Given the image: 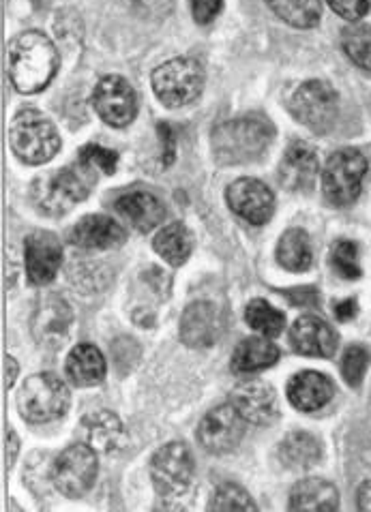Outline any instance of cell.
Masks as SVG:
<instances>
[{"label":"cell","instance_id":"28","mask_svg":"<svg viewBox=\"0 0 371 512\" xmlns=\"http://www.w3.org/2000/svg\"><path fill=\"white\" fill-rule=\"evenodd\" d=\"M155 251L172 266H181L194 251V236L183 223H170L155 238Z\"/></svg>","mask_w":371,"mask_h":512},{"label":"cell","instance_id":"22","mask_svg":"<svg viewBox=\"0 0 371 512\" xmlns=\"http://www.w3.org/2000/svg\"><path fill=\"white\" fill-rule=\"evenodd\" d=\"M82 431L88 446H93L99 453H114L125 444V429L121 418L116 414L101 410L84 416Z\"/></svg>","mask_w":371,"mask_h":512},{"label":"cell","instance_id":"19","mask_svg":"<svg viewBox=\"0 0 371 512\" xmlns=\"http://www.w3.org/2000/svg\"><path fill=\"white\" fill-rule=\"evenodd\" d=\"M69 240L82 249H114L125 243L127 232L110 217L88 215L73 225Z\"/></svg>","mask_w":371,"mask_h":512},{"label":"cell","instance_id":"27","mask_svg":"<svg viewBox=\"0 0 371 512\" xmlns=\"http://www.w3.org/2000/svg\"><path fill=\"white\" fill-rule=\"evenodd\" d=\"M277 262L292 273H303L314 262L311 240L303 230H288L277 245Z\"/></svg>","mask_w":371,"mask_h":512},{"label":"cell","instance_id":"43","mask_svg":"<svg viewBox=\"0 0 371 512\" xmlns=\"http://www.w3.org/2000/svg\"><path fill=\"white\" fill-rule=\"evenodd\" d=\"M7 367H9V375H7V386L11 388V386H13V382H16V375H18V365H16V360L9 358Z\"/></svg>","mask_w":371,"mask_h":512},{"label":"cell","instance_id":"44","mask_svg":"<svg viewBox=\"0 0 371 512\" xmlns=\"http://www.w3.org/2000/svg\"><path fill=\"white\" fill-rule=\"evenodd\" d=\"M9 438H11V457H9V468L13 465V461H16V455H18V438L16 433L9 431Z\"/></svg>","mask_w":371,"mask_h":512},{"label":"cell","instance_id":"4","mask_svg":"<svg viewBox=\"0 0 371 512\" xmlns=\"http://www.w3.org/2000/svg\"><path fill=\"white\" fill-rule=\"evenodd\" d=\"M9 142L13 155L28 165L50 161L61 148V138L52 120L37 110H22L11 120Z\"/></svg>","mask_w":371,"mask_h":512},{"label":"cell","instance_id":"29","mask_svg":"<svg viewBox=\"0 0 371 512\" xmlns=\"http://www.w3.org/2000/svg\"><path fill=\"white\" fill-rule=\"evenodd\" d=\"M279 457L288 468H309L320 459V442L305 431L290 433L279 446Z\"/></svg>","mask_w":371,"mask_h":512},{"label":"cell","instance_id":"30","mask_svg":"<svg viewBox=\"0 0 371 512\" xmlns=\"http://www.w3.org/2000/svg\"><path fill=\"white\" fill-rule=\"evenodd\" d=\"M266 5L294 28H314L320 22V0H266Z\"/></svg>","mask_w":371,"mask_h":512},{"label":"cell","instance_id":"12","mask_svg":"<svg viewBox=\"0 0 371 512\" xmlns=\"http://www.w3.org/2000/svg\"><path fill=\"white\" fill-rule=\"evenodd\" d=\"M93 105L101 120H106L112 127L129 125L138 112V97L131 84L118 75L103 78L93 95Z\"/></svg>","mask_w":371,"mask_h":512},{"label":"cell","instance_id":"25","mask_svg":"<svg viewBox=\"0 0 371 512\" xmlns=\"http://www.w3.org/2000/svg\"><path fill=\"white\" fill-rule=\"evenodd\" d=\"M279 358V348L266 337H249L236 345L232 354L234 373H256L273 367Z\"/></svg>","mask_w":371,"mask_h":512},{"label":"cell","instance_id":"41","mask_svg":"<svg viewBox=\"0 0 371 512\" xmlns=\"http://www.w3.org/2000/svg\"><path fill=\"white\" fill-rule=\"evenodd\" d=\"M356 309H359V305H356L354 298L341 300V303H335V318L339 322H348L356 315Z\"/></svg>","mask_w":371,"mask_h":512},{"label":"cell","instance_id":"6","mask_svg":"<svg viewBox=\"0 0 371 512\" xmlns=\"http://www.w3.org/2000/svg\"><path fill=\"white\" fill-rule=\"evenodd\" d=\"M367 170L369 165L365 155H361V150H337V153L326 161V168L322 174V191L326 195V200L335 206L352 204L359 198V193L363 189Z\"/></svg>","mask_w":371,"mask_h":512},{"label":"cell","instance_id":"5","mask_svg":"<svg viewBox=\"0 0 371 512\" xmlns=\"http://www.w3.org/2000/svg\"><path fill=\"white\" fill-rule=\"evenodd\" d=\"M69 390L54 373H37L28 378L18 393V410L28 423H52L65 416Z\"/></svg>","mask_w":371,"mask_h":512},{"label":"cell","instance_id":"20","mask_svg":"<svg viewBox=\"0 0 371 512\" xmlns=\"http://www.w3.org/2000/svg\"><path fill=\"white\" fill-rule=\"evenodd\" d=\"M335 395L333 382L318 371L296 373L288 382V399L296 410L301 412H318L324 405H329Z\"/></svg>","mask_w":371,"mask_h":512},{"label":"cell","instance_id":"31","mask_svg":"<svg viewBox=\"0 0 371 512\" xmlns=\"http://www.w3.org/2000/svg\"><path fill=\"white\" fill-rule=\"evenodd\" d=\"M245 320L251 328L258 330V333L264 337H277L284 333V326H286V315L273 309L266 300H260V298L251 300L247 305Z\"/></svg>","mask_w":371,"mask_h":512},{"label":"cell","instance_id":"11","mask_svg":"<svg viewBox=\"0 0 371 512\" xmlns=\"http://www.w3.org/2000/svg\"><path fill=\"white\" fill-rule=\"evenodd\" d=\"M247 420L239 414L232 403L219 405L202 418L198 427V442L206 453L224 455L241 444Z\"/></svg>","mask_w":371,"mask_h":512},{"label":"cell","instance_id":"39","mask_svg":"<svg viewBox=\"0 0 371 512\" xmlns=\"http://www.w3.org/2000/svg\"><path fill=\"white\" fill-rule=\"evenodd\" d=\"M127 3L146 18H163L172 7V0H127Z\"/></svg>","mask_w":371,"mask_h":512},{"label":"cell","instance_id":"8","mask_svg":"<svg viewBox=\"0 0 371 512\" xmlns=\"http://www.w3.org/2000/svg\"><path fill=\"white\" fill-rule=\"evenodd\" d=\"M194 457L183 442H170L159 448L151 459V478L163 498H181L194 480Z\"/></svg>","mask_w":371,"mask_h":512},{"label":"cell","instance_id":"26","mask_svg":"<svg viewBox=\"0 0 371 512\" xmlns=\"http://www.w3.org/2000/svg\"><path fill=\"white\" fill-rule=\"evenodd\" d=\"M71 324V311L67 307L65 300L50 296L46 300H41L37 315H35V335L39 341H50L58 339L67 333V328Z\"/></svg>","mask_w":371,"mask_h":512},{"label":"cell","instance_id":"40","mask_svg":"<svg viewBox=\"0 0 371 512\" xmlns=\"http://www.w3.org/2000/svg\"><path fill=\"white\" fill-rule=\"evenodd\" d=\"M284 296L294 307H316L320 303L316 288H294V290H286Z\"/></svg>","mask_w":371,"mask_h":512},{"label":"cell","instance_id":"21","mask_svg":"<svg viewBox=\"0 0 371 512\" xmlns=\"http://www.w3.org/2000/svg\"><path fill=\"white\" fill-rule=\"evenodd\" d=\"M116 210L121 213L138 232H151L166 217V208L157 195L148 191H131L116 200Z\"/></svg>","mask_w":371,"mask_h":512},{"label":"cell","instance_id":"3","mask_svg":"<svg viewBox=\"0 0 371 512\" xmlns=\"http://www.w3.org/2000/svg\"><path fill=\"white\" fill-rule=\"evenodd\" d=\"M97 183V170L80 161L76 168H63L50 176L39 178L31 189V200L41 215L61 217L86 200Z\"/></svg>","mask_w":371,"mask_h":512},{"label":"cell","instance_id":"38","mask_svg":"<svg viewBox=\"0 0 371 512\" xmlns=\"http://www.w3.org/2000/svg\"><path fill=\"white\" fill-rule=\"evenodd\" d=\"M221 7H224V0H191V11H194V20L198 24L213 22Z\"/></svg>","mask_w":371,"mask_h":512},{"label":"cell","instance_id":"42","mask_svg":"<svg viewBox=\"0 0 371 512\" xmlns=\"http://www.w3.org/2000/svg\"><path fill=\"white\" fill-rule=\"evenodd\" d=\"M359 510L363 512H371V480H367V483L361 485L359 489Z\"/></svg>","mask_w":371,"mask_h":512},{"label":"cell","instance_id":"17","mask_svg":"<svg viewBox=\"0 0 371 512\" xmlns=\"http://www.w3.org/2000/svg\"><path fill=\"white\" fill-rule=\"evenodd\" d=\"M290 343L303 356L331 358L337 352V333L318 315H303L290 328Z\"/></svg>","mask_w":371,"mask_h":512},{"label":"cell","instance_id":"14","mask_svg":"<svg viewBox=\"0 0 371 512\" xmlns=\"http://www.w3.org/2000/svg\"><path fill=\"white\" fill-rule=\"evenodd\" d=\"M228 204L236 215L245 221L262 225L273 217L275 195L264 183L256 178H241L228 187Z\"/></svg>","mask_w":371,"mask_h":512},{"label":"cell","instance_id":"32","mask_svg":"<svg viewBox=\"0 0 371 512\" xmlns=\"http://www.w3.org/2000/svg\"><path fill=\"white\" fill-rule=\"evenodd\" d=\"M341 45L356 67L371 71V26L346 28Z\"/></svg>","mask_w":371,"mask_h":512},{"label":"cell","instance_id":"7","mask_svg":"<svg viewBox=\"0 0 371 512\" xmlns=\"http://www.w3.org/2000/svg\"><path fill=\"white\" fill-rule=\"evenodd\" d=\"M204 88V69L194 58H174L153 73V90L168 108L196 101Z\"/></svg>","mask_w":371,"mask_h":512},{"label":"cell","instance_id":"33","mask_svg":"<svg viewBox=\"0 0 371 512\" xmlns=\"http://www.w3.org/2000/svg\"><path fill=\"white\" fill-rule=\"evenodd\" d=\"M331 264L335 273L344 279H359L361 266H359V247L352 240H337L333 247Z\"/></svg>","mask_w":371,"mask_h":512},{"label":"cell","instance_id":"1","mask_svg":"<svg viewBox=\"0 0 371 512\" xmlns=\"http://www.w3.org/2000/svg\"><path fill=\"white\" fill-rule=\"evenodd\" d=\"M9 78L24 95L46 88L58 69V52L54 43L37 30L22 33L9 43Z\"/></svg>","mask_w":371,"mask_h":512},{"label":"cell","instance_id":"9","mask_svg":"<svg viewBox=\"0 0 371 512\" xmlns=\"http://www.w3.org/2000/svg\"><path fill=\"white\" fill-rule=\"evenodd\" d=\"M97 455L93 446L73 444L58 455L54 463L52 480L56 489L71 500H78L93 489L97 480Z\"/></svg>","mask_w":371,"mask_h":512},{"label":"cell","instance_id":"36","mask_svg":"<svg viewBox=\"0 0 371 512\" xmlns=\"http://www.w3.org/2000/svg\"><path fill=\"white\" fill-rule=\"evenodd\" d=\"M80 161L88 163L95 170H101V172H106V174H114L116 163H118V155L112 153V150H108V148H103V146L88 144V146L82 148Z\"/></svg>","mask_w":371,"mask_h":512},{"label":"cell","instance_id":"13","mask_svg":"<svg viewBox=\"0 0 371 512\" xmlns=\"http://www.w3.org/2000/svg\"><path fill=\"white\" fill-rule=\"evenodd\" d=\"M224 326V313L217 309V305L198 300L183 311L181 341L187 348H211L224 335Z\"/></svg>","mask_w":371,"mask_h":512},{"label":"cell","instance_id":"18","mask_svg":"<svg viewBox=\"0 0 371 512\" xmlns=\"http://www.w3.org/2000/svg\"><path fill=\"white\" fill-rule=\"evenodd\" d=\"M318 155L305 142H294L279 165V183L290 191L311 189L318 178Z\"/></svg>","mask_w":371,"mask_h":512},{"label":"cell","instance_id":"15","mask_svg":"<svg viewBox=\"0 0 371 512\" xmlns=\"http://www.w3.org/2000/svg\"><path fill=\"white\" fill-rule=\"evenodd\" d=\"M230 403L249 425H271L279 416L275 390L262 380H249L236 386L230 395Z\"/></svg>","mask_w":371,"mask_h":512},{"label":"cell","instance_id":"16","mask_svg":"<svg viewBox=\"0 0 371 512\" xmlns=\"http://www.w3.org/2000/svg\"><path fill=\"white\" fill-rule=\"evenodd\" d=\"M26 275L35 285L50 283L63 264V247L52 232H35L26 238Z\"/></svg>","mask_w":371,"mask_h":512},{"label":"cell","instance_id":"2","mask_svg":"<svg viewBox=\"0 0 371 512\" xmlns=\"http://www.w3.org/2000/svg\"><path fill=\"white\" fill-rule=\"evenodd\" d=\"M275 129L266 118L243 116L213 131V155L221 165L251 163L271 146Z\"/></svg>","mask_w":371,"mask_h":512},{"label":"cell","instance_id":"37","mask_svg":"<svg viewBox=\"0 0 371 512\" xmlns=\"http://www.w3.org/2000/svg\"><path fill=\"white\" fill-rule=\"evenodd\" d=\"M329 5L344 20L356 22V20H361L363 15L369 11L371 0H329Z\"/></svg>","mask_w":371,"mask_h":512},{"label":"cell","instance_id":"35","mask_svg":"<svg viewBox=\"0 0 371 512\" xmlns=\"http://www.w3.org/2000/svg\"><path fill=\"white\" fill-rule=\"evenodd\" d=\"M369 367V352L363 348V345H352V348L346 350L344 360H341V373L350 386H361L365 371Z\"/></svg>","mask_w":371,"mask_h":512},{"label":"cell","instance_id":"10","mask_svg":"<svg viewBox=\"0 0 371 512\" xmlns=\"http://www.w3.org/2000/svg\"><path fill=\"white\" fill-rule=\"evenodd\" d=\"M292 116L314 133H326L337 118V93L320 80H311L296 88L290 99Z\"/></svg>","mask_w":371,"mask_h":512},{"label":"cell","instance_id":"23","mask_svg":"<svg viewBox=\"0 0 371 512\" xmlns=\"http://www.w3.org/2000/svg\"><path fill=\"white\" fill-rule=\"evenodd\" d=\"M339 508L335 485L322 478H307L294 485L290 493V510L301 512H333Z\"/></svg>","mask_w":371,"mask_h":512},{"label":"cell","instance_id":"34","mask_svg":"<svg viewBox=\"0 0 371 512\" xmlns=\"http://www.w3.org/2000/svg\"><path fill=\"white\" fill-rule=\"evenodd\" d=\"M209 510H258V506L241 487L224 485L213 493Z\"/></svg>","mask_w":371,"mask_h":512},{"label":"cell","instance_id":"24","mask_svg":"<svg viewBox=\"0 0 371 512\" xmlns=\"http://www.w3.org/2000/svg\"><path fill=\"white\" fill-rule=\"evenodd\" d=\"M67 373L76 386H97L106 378V358L91 343H80L67 358Z\"/></svg>","mask_w":371,"mask_h":512}]
</instances>
